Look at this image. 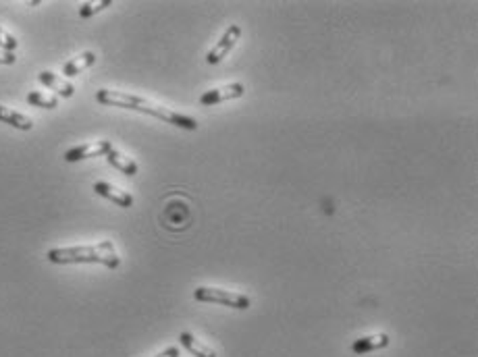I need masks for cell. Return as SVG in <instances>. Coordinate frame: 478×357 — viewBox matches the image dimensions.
I'll return each mask as SVG.
<instances>
[{
	"label": "cell",
	"mask_w": 478,
	"mask_h": 357,
	"mask_svg": "<svg viewBox=\"0 0 478 357\" xmlns=\"http://www.w3.org/2000/svg\"><path fill=\"white\" fill-rule=\"evenodd\" d=\"M96 100L100 104H104V106H117V108L146 112V114L159 119L162 123L175 125V127L185 129V131H196L198 129L196 119H189V116H185L181 112L171 110L168 106H162L159 102H152V100L136 96V93H127V91H119V89H98L96 91Z\"/></svg>",
	"instance_id": "6da1fadb"
},
{
	"label": "cell",
	"mask_w": 478,
	"mask_h": 357,
	"mask_svg": "<svg viewBox=\"0 0 478 357\" xmlns=\"http://www.w3.org/2000/svg\"><path fill=\"white\" fill-rule=\"evenodd\" d=\"M46 258L52 264H102L117 270L121 266V256L113 241H100L94 245H73V248H52Z\"/></svg>",
	"instance_id": "7a4b0ae2"
},
{
	"label": "cell",
	"mask_w": 478,
	"mask_h": 357,
	"mask_svg": "<svg viewBox=\"0 0 478 357\" xmlns=\"http://www.w3.org/2000/svg\"><path fill=\"white\" fill-rule=\"evenodd\" d=\"M194 299L202 301V303L227 305V307H233V310H247L252 305L249 297H245L243 293H233V291L219 289V287H198L194 291Z\"/></svg>",
	"instance_id": "3957f363"
},
{
	"label": "cell",
	"mask_w": 478,
	"mask_h": 357,
	"mask_svg": "<svg viewBox=\"0 0 478 357\" xmlns=\"http://www.w3.org/2000/svg\"><path fill=\"white\" fill-rule=\"evenodd\" d=\"M239 38H241V27H239V25H229L227 31L221 36V40H219V42L210 48V52L206 54V63H208V65H219V63L236 48Z\"/></svg>",
	"instance_id": "277c9868"
},
{
	"label": "cell",
	"mask_w": 478,
	"mask_h": 357,
	"mask_svg": "<svg viewBox=\"0 0 478 357\" xmlns=\"http://www.w3.org/2000/svg\"><path fill=\"white\" fill-rule=\"evenodd\" d=\"M110 150H113V144L108 139H96V142L81 144V146H75V148L67 150L65 152V160L67 162H80V160H85V158L106 156Z\"/></svg>",
	"instance_id": "5b68a950"
},
{
	"label": "cell",
	"mask_w": 478,
	"mask_h": 357,
	"mask_svg": "<svg viewBox=\"0 0 478 357\" xmlns=\"http://www.w3.org/2000/svg\"><path fill=\"white\" fill-rule=\"evenodd\" d=\"M243 93H245L243 84H229V86L208 89L206 93H202V96H200V104H202V106H215V104H221V102L238 100Z\"/></svg>",
	"instance_id": "8992f818"
},
{
	"label": "cell",
	"mask_w": 478,
	"mask_h": 357,
	"mask_svg": "<svg viewBox=\"0 0 478 357\" xmlns=\"http://www.w3.org/2000/svg\"><path fill=\"white\" fill-rule=\"evenodd\" d=\"M94 191H96L100 197L110 199L113 204H117V206H121V208H131V206H133V195H131V193H127L125 189H119V187H115V185H110V183H106V181L94 183Z\"/></svg>",
	"instance_id": "52a82bcc"
},
{
	"label": "cell",
	"mask_w": 478,
	"mask_h": 357,
	"mask_svg": "<svg viewBox=\"0 0 478 357\" xmlns=\"http://www.w3.org/2000/svg\"><path fill=\"white\" fill-rule=\"evenodd\" d=\"M38 79H40L42 86H46L48 89H55V93L61 96V98H71L75 93V86L71 82H67L65 77H61V75H57L52 71L38 73Z\"/></svg>",
	"instance_id": "ba28073f"
},
{
	"label": "cell",
	"mask_w": 478,
	"mask_h": 357,
	"mask_svg": "<svg viewBox=\"0 0 478 357\" xmlns=\"http://www.w3.org/2000/svg\"><path fill=\"white\" fill-rule=\"evenodd\" d=\"M389 343H391L389 335L381 333V335H372V337H364V339L354 341L352 351H354L356 356H364V354H370V351L385 349V347H389Z\"/></svg>",
	"instance_id": "9c48e42d"
},
{
	"label": "cell",
	"mask_w": 478,
	"mask_h": 357,
	"mask_svg": "<svg viewBox=\"0 0 478 357\" xmlns=\"http://www.w3.org/2000/svg\"><path fill=\"white\" fill-rule=\"evenodd\" d=\"M106 160H108V165H110L113 169L125 173L127 177H136L138 171H140L138 162H136L131 156H127V154H123V152H119V150H115V148L106 154Z\"/></svg>",
	"instance_id": "30bf717a"
},
{
	"label": "cell",
	"mask_w": 478,
	"mask_h": 357,
	"mask_svg": "<svg viewBox=\"0 0 478 357\" xmlns=\"http://www.w3.org/2000/svg\"><path fill=\"white\" fill-rule=\"evenodd\" d=\"M0 123H6V125L15 127L19 131H31L34 129V121L27 114L17 112V110H13L8 106H2V104H0Z\"/></svg>",
	"instance_id": "8fae6325"
},
{
	"label": "cell",
	"mask_w": 478,
	"mask_h": 357,
	"mask_svg": "<svg viewBox=\"0 0 478 357\" xmlns=\"http://www.w3.org/2000/svg\"><path fill=\"white\" fill-rule=\"evenodd\" d=\"M94 63H96V54H94L92 50H87V52H83L80 56H75V59H71V61L65 63L63 75H65V77H75V75L83 73L85 69H89Z\"/></svg>",
	"instance_id": "7c38bea8"
},
{
	"label": "cell",
	"mask_w": 478,
	"mask_h": 357,
	"mask_svg": "<svg viewBox=\"0 0 478 357\" xmlns=\"http://www.w3.org/2000/svg\"><path fill=\"white\" fill-rule=\"evenodd\" d=\"M179 343H181V347H185L191 356L196 357H217V354L210 349V347H206L202 341H198L191 333H181L179 335Z\"/></svg>",
	"instance_id": "4fadbf2b"
},
{
	"label": "cell",
	"mask_w": 478,
	"mask_h": 357,
	"mask_svg": "<svg viewBox=\"0 0 478 357\" xmlns=\"http://www.w3.org/2000/svg\"><path fill=\"white\" fill-rule=\"evenodd\" d=\"M27 104L36 106V108H46V110H55L59 106V98L55 93H46V91H29L27 93Z\"/></svg>",
	"instance_id": "5bb4252c"
},
{
	"label": "cell",
	"mask_w": 478,
	"mask_h": 357,
	"mask_svg": "<svg viewBox=\"0 0 478 357\" xmlns=\"http://www.w3.org/2000/svg\"><path fill=\"white\" fill-rule=\"evenodd\" d=\"M113 6V0H100V2H83L80 6V17L81 19H89L94 15H98L100 10Z\"/></svg>",
	"instance_id": "9a60e30c"
},
{
	"label": "cell",
	"mask_w": 478,
	"mask_h": 357,
	"mask_svg": "<svg viewBox=\"0 0 478 357\" xmlns=\"http://www.w3.org/2000/svg\"><path fill=\"white\" fill-rule=\"evenodd\" d=\"M17 46H19L17 38H15V36H10L6 29H2V27H0V48H2V50H6V52H15V50H17Z\"/></svg>",
	"instance_id": "2e32d148"
},
{
	"label": "cell",
	"mask_w": 478,
	"mask_h": 357,
	"mask_svg": "<svg viewBox=\"0 0 478 357\" xmlns=\"http://www.w3.org/2000/svg\"><path fill=\"white\" fill-rule=\"evenodd\" d=\"M17 63V56L15 52H6V50H0V65H15Z\"/></svg>",
	"instance_id": "e0dca14e"
},
{
	"label": "cell",
	"mask_w": 478,
	"mask_h": 357,
	"mask_svg": "<svg viewBox=\"0 0 478 357\" xmlns=\"http://www.w3.org/2000/svg\"><path fill=\"white\" fill-rule=\"evenodd\" d=\"M181 354H179V349L177 347H166L164 351H160L159 356H154V357H179Z\"/></svg>",
	"instance_id": "ac0fdd59"
}]
</instances>
